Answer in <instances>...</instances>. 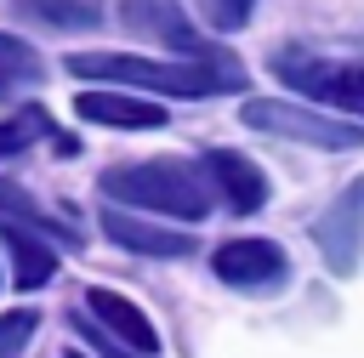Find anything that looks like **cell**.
I'll list each match as a JSON object with an SVG mask.
<instances>
[{"label": "cell", "mask_w": 364, "mask_h": 358, "mask_svg": "<svg viewBox=\"0 0 364 358\" xmlns=\"http://www.w3.org/2000/svg\"><path fill=\"white\" fill-rule=\"evenodd\" d=\"M46 125H51V119H46L40 108H23L17 119H6V125H0V153H17V148H28L34 136H46Z\"/></svg>", "instance_id": "16"}, {"label": "cell", "mask_w": 364, "mask_h": 358, "mask_svg": "<svg viewBox=\"0 0 364 358\" xmlns=\"http://www.w3.org/2000/svg\"><path fill=\"white\" fill-rule=\"evenodd\" d=\"M199 6H205V23L210 28H245L256 0H199Z\"/></svg>", "instance_id": "17"}, {"label": "cell", "mask_w": 364, "mask_h": 358, "mask_svg": "<svg viewBox=\"0 0 364 358\" xmlns=\"http://www.w3.org/2000/svg\"><path fill=\"white\" fill-rule=\"evenodd\" d=\"M119 23H125L131 34H148V40L171 45V51H182L188 63H222V68H233V57H222L216 45H205V40L193 34V23L182 17L176 0H119Z\"/></svg>", "instance_id": "6"}, {"label": "cell", "mask_w": 364, "mask_h": 358, "mask_svg": "<svg viewBox=\"0 0 364 358\" xmlns=\"http://www.w3.org/2000/svg\"><path fill=\"white\" fill-rule=\"evenodd\" d=\"M68 358H85V352H68Z\"/></svg>", "instance_id": "19"}, {"label": "cell", "mask_w": 364, "mask_h": 358, "mask_svg": "<svg viewBox=\"0 0 364 358\" xmlns=\"http://www.w3.org/2000/svg\"><path fill=\"white\" fill-rule=\"evenodd\" d=\"M102 193L114 205L131 210H154V216H176V222H199L210 216V188L193 165L182 159H142V165H114L102 170Z\"/></svg>", "instance_id": "2"}, {"label": "cell", "mask_w": 364, "mask_h": 358, "mask_svg": "<svg viewBox=\"0 0 364 358\" xmlns=\"http://www.w3.org/2000/svg\"><path fill=\"white\" fill-rule=\"evenodd\" d=\"M68 74L131 85V91H159V97H216V91L245 85L239 63L233 68H222V63H159V57H125V51H74Z\"/></svg>", "instance_id": "1"}, {"label": "cell", "mask_w": 364, "mask_h": 358, "mask_svg": "<svg viewBox=\"0 0 364 358\" xmlns=\"http://www.w3.org/2000/svg\"><path fill=\"white\" fill-rule=\"evenodd\" d=\"M34 330H40L34 307H11V313H0V358H17V352L28 347Z\"/></svg>", "instance_id": "15"}, {"label": "cell", "mask_w": 364, "mask_h": 358, "mask_svg": "<svg viewBox=\"0 0 364 358\" xmlns=\"http://www.w3.org/2000/svg\"><path fill=\"white\" fill-rule=\"evenodd\" d=\"M74 114L85 125H108V131H159L165 125V108L136 91H80Z\"/></svg>", "instance_id": "8"}, {"label": "cell", "mask_w": 364, "mask_h": 358, "mask_svg": "<svg viewBox=\"0 0 364 358\" xmlns=\"http://www.w3.org/2000/svg\"><path fill=\"white\" fill-rule=\"evenodd\" d=\"M273 74L284 85H296L301 97H318L330 108L364 114V57H324L307 45H279L273 51Z\"/></svg>", "instance_id": "3"}, {"label": "cell", "mask_w": 364, "mask_h": 358, "mask_svg": "<svg viewBox=\"0 0 364 358\" xmlns=\"http://www.w3.org/2000/svg\"><path fill=\"white\" fill-rule=\"evenodd\" d=\"M0 244L11 250V284L17 290H40L57 273V250L46 244V233L17 227V222H0Z\"/></svg>", "instance_id": "12"}, {"label": "cell", "mask_w": 364, "mask_h": 358, "mask_svg": "<svg viewBox=\"0 0 364 358\" xmlns=\"http://www.w3.org/2000/svg\"><path fill=\"white\" fill-rule=\"evenodd\" d=\"M102 233H108L114 244H125V250H136V256H159V261L193 250L188 233L159 227V222H148V216H136V210H125V205H108V210H102Z\"/></svg>", "instance_id": "9"}, {"label": "cell", "mask_w": 364, "mask_h": 358, "mask_svg": "<svg viewBox=\"0 0 364 358\" xmlns=\"http://www.w3.org/2000/svg\"><path fill=\"white\" fill-rule=\"evenodd\" d=\"M91 313L102 318V335H108V341H119V347H131V352H154V347H159L154 318H148L136 301H125L119 290H91Z\"/></svg>", "instance_id": "11"}, {"label": "cell", "mask_w": 364, "mask_h": 358, "mask_svg": "<svg viewBox=\"0 0 364 358\" xmlns=\"http://www.w3.org/2000/svg\"><path fill=\"white\" fill-rule=\"evenodd\" d=\"M17 17H28V23H40V28H63V34H74V28H97V6L91 0H17Z\"/></svg>", "instance_id": "13"}, {"label": "cell", "mask_w": 364, "mask_h": 358, "mask_svg": "<svg viewBox=\"0 0 364 358\" xmlns=\"http://www.w3.org/2000/svg\"><path fill=\"white\" fill-rule=\"evenodd\" d=\"M239 119L250 131H267V136H284V142H307V148H364V125L318 114V108H301V102H284V97H250L239 108Z\"/></svg>", "instance_id": "4"}, {"label": "cell", "mask_w": 364, "mask_h": 358, "mask_svg": "<svg viewBox=\"0 0 364 358\" xmlns=\"http://www.w3.org/2000/svg\"><path fill=\"white\" fill-rule=\"evenodd\" d=\"M313 244L336 278H353L364 267V176H353L318 216H313Z\"/></svg>", "instance_id": "5"}, {"label": "cell", "mask_w": 364, "mask_h": 358, "mask_svg": "<svg viewBox=\"0 0 364 358\" xmlns=\"http://www.w3.org/2000/svg\"><path fill=\"white\" fill-rule=\"evenodd\" d=\"M205 176L216 182V193H222L228 210H239V216H250V210L267 205V176H262L245 153H233V148H210V153H205Z\"/></svg>", "instance_id": "10"}, {"label": "cell", "mask_w": 364, "mask_h": 358, "mask_svg": "<svg viewBox=\"0 0 364 358\" xmlns=\"http://www.w3.org/2000/svg\"><path fill=\"white\" fill-rule=\"evenodd\" d=\"M210 273L228 290H273L290 278V261L273 239H228L210 250Z\"/></svg>", "instance_id": "7"}, {"label": "cell", "mask_w": 364, "mask_h": 358, "mask_svg": "<svg viewBox=\"0 0 364 358\" xmlns=\"http://www.w3.org/2000/svg\"><path fill=\"white\" fill-rule=\"evenodd\" d=\"M74 324L85 330V318H74ZM85 341H91V352H102V358H131V352H119V347H114V341H108L102 330H85Z\"/></svg>", "instance_id": "18"}, {"label": "cell", "mask_w": 364, "mask_h": 358, "mask_svg": "<svg viewBox=\"0 0 364 358\" xmlns=\"http://www.w3.org/2000/svg\"><path fill=\"white\" fill-rule=\"evenodd\" d=\"M40 74H46L40 51H34L28 40H17V34H0V97H11V91H23V85H34Z\"/></svg>", "instance_id": "14"}]
</instances>
